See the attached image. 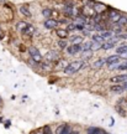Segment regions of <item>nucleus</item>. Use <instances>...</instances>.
Segmentation results:
<instances>
[{"instance_id":"obj_7","label":"nucleus","mask_w":127,"mask_h":134,"mask_svg":"<svg viewBox=\"0 0 127 134\" xmlns=\"http://www.w3.org/2000/svg\"><path fill=\"white\" fill-rule=\"evenodd\" d=\"M58 58H59V53L54 51V50H52V51H48L46 55H45V60L47 61V62H52L54 63L58 61Z\"/></svg>"},{"instance_id":"obj_5","label":"nucleus","mask_w":127,"mask_h":134,"mask_svg":"<svg viewBox=\"0 0 127 134\" xmlns=\"http://www.w3.org/2000/svg\"><path fill=\"white\" fill-rule=\"evenodd\" d=\"M66 51L68 56H75L78 53L83 52V46H81V43H71L67 46Z\"/></svg>"},{"instance_id":"obj_28","label":"nucleus","mask_w":127,"mask_h":134,"mask_svg":"<svg viewBox=\"0 0 127 134\" xmlns=\"http://www.w3.org/2000/svg\"><path fill=\"white\" fill-rule=\"evenodd\" d=\"M101 46H103V43L93 41V45H91V52H96V51H99L100 48H101Z\"/></svg>"},{"instance_id":"obj_11","label":"nucleus","mask_w":127,"mask_h":134,"mask_svg":"<svg viewBox=\"0 0 127 134\" xmlns=\"http://www.w3.org/2000/svg\"><path fill=\"white\" fill-rule=\"evenodd\" d=\"M19 11H20V14L22 15V16H25V18H31V16H32V13H31V10H30V6H28V4L20 5Z\"/></svg>"},{"instance_id":"obj_25","label":"nucleus","mask_w":127,"mask_h":134,"mask_svg":"<svg viewBox=\"0 0 127 134\" xmlns=\"http://www.w3.org/2000/svg\"><path fill=\"white\" fill-rule=\"evenodd\" d=\"M91 40L95 41V42H100V43L105 42V38H104L100 34H94V35H91Z\"/></svg>"},{"instance_id":"obj_8","label":"nucleus","mask_w":127,"mask_h":134,"mask_svg":"<svg viewBox=\"0 0 127 134\" xmlns=\"http://www.w3.org/2000/svg\"><path fill=\"white\" fill-rule=\"evenodd\" d=\"M58 20L53 19V18H49V19H46L45 23H43V26L46 27L47 30H56L57 26H58Z\"/></svg>"},{"instance_id":"obj_34","label":"nucleus","mask_w":127,"mask_h":134,"mask_svg":"<svg viewBox=\"0 0 127 134\" xmlns=\"http://www.w3.org/2000/svg\"><path fill=\"white\" fill-rule=\"evenodd\" d=\"M122 86H123V88H125V91H126V90H127V81H126V82H123Z\"/></svg>"},{"instance_id":"obj_6","label":"nucleus","mask_w":127,"mask_h":134,"mask_svg":"<svg viewBox=\"0 0 127 134\" xmlns=\"http://www.w3.org/2000/svg\"><path fill=\"white\" fill-rule=\"evenodd\" d=\"M117 42H118V37L115 35L113 37H111V38H109V40H106L105 42L103 43V46H101V48L103 50H105V51H107V50H111V48H113L116 45H117Z\"/></svg>"},{"instance_id":"obj_19","label":"nucleus","mask_w":127,"mask_h":134,"mask_svg":"<svg viewBox=\"0 0 127 134\" xmlns=\"http://www.w3.org/2000/svg\"><path fill=\"white\" fill-rule=\"evenodd\" d=\"M110 91L112 92V93H122V92L125 91V88H123L122 85L116 83V85H113V86L110 87Z\"/></svg>"},{"instance_id":"obj_1","label":"nucleus","mask_w":127,"mask_h":134,"mask_svg":"<svg viewBox=\"0 0 127 134\" xmlns=\"http://www.w3.org/2000/svg\"><path fill=\"white\" fill-rule=\"evenodd\" d=\"M85 65V60H77V61H72L67 65V67L64 68V73L71 76V75H74L78 71H80Z\"/></svg>"},{"instance_id":"obj_24","label":"nucleus","mask_w":127,"mask_h":134,"mask_svg":"<svg viewBox=\"0 0 127 134\" xmlns=\"http://www.w3.org/2000/svg\"><path fill=\"white\" fill-rule=\"evenodd\" d=\"M42 16L45 18V19H49V18H52V16H53V10L49 9V8H45V9L42 10Z\"/></svg>"},{"instance_id":"obj_33","label":"nucleus","mask_w":127,"mask_h":134,"mask_svg":"<svg viewBox=\"0 0 127 134\" xmlns=\"http://www.w3.org/2000/svg\"><path fill=\"white\" fill-rule=\"evenodd\" d=\"M5 122H6V123H5V128H6V129H8V128H10V125H11V120H5Z\"/></svg>"},{"instance_id":"obj_10","label":"nucleus","mask_w":127,"mask_h":134,"mask_svg":"<svg viewBox=\"0 0 127 134\" xmlns=\"http://www.w3.org/2000/svg\"><path fill=\"white\" fill-rule=\"evenodd\" d=\"M121 56L117 55V53H115V55H110L109 57H106V65L107 66H111V65H115V63H118L121 62Z\"/></svg>"},{"instance_id":"obj_13","label":"nucleus","mask_w":127,"mask_h":134,"mask_svg":"<svg viewBox=\"0 0 127 134\" xmlns=\"http://www.w3.org/2000/svg\"><path fill=\"white\" fill-rule=\"evenodd\" d=\"M28 24H30V23L25 21V20H20V21H17V23H16V30H17V32L24 34L25 30H26V27L28 26Z\"/></svg>"},{"instance_id":"obj_36","label":"nucleus","mask_w":127,"mask_h":134,"mask_svg":"<svg viewBox=\"0 0 127 134\" xmlns=\"http://www.w3.org/2000/svg\"><path fill=\"white\" fill-rule=\"evenodd\" d=\"M4 122V119H3V117H0V123H3Z\"/></svg>"},{"instance_id":"obj_30","label":"nucleus","mask_w":127,"mask_h":134,"mask_svg":"<svg viewBox=\"0 0 127 134\" xmlns=\"http://www.w3.org/2000/svg\"><path fill=\"white\" fill-rule=\"evenodd\" d=\"M116 36L118 37V40H127V32H121L116 35Z\"/></svg>"},{"instance_id":"obj_32","label":"nucleus","mask_w":127,"mask_h":134,"mask_svg":"<svg viewBox=\"0 0 127 134\" xmlns=\"http://www.w3.org/2000/svg\"><path fill=\"white\" fill-rule=\"evenodd\" d=\"M4 37H5V31L1 29V26H0V41L4 40Z\"/></svg>"},{"instance_id":"obj_37","label":"nucleus","mask_w":127,"mask_h":134,"mask_svg":"<svg viewBox=\"0 0 127 134\" xmlns=\"http://www.w3.org/2000/svg\"><path fill=\"white\" fill-rule=\"evenodd\" d=\"M72 134H80L79 132H72Z\"/></svg>"},{"instance_id":"obj_4","label":"nucleus","mask_w":127,"mask_h":134,"mask_svg":"<svg viewBox=\"0 0 127 134\" xmlns=\"http://www.w3.org/2000/svg\"><path fill=\"white\" fill-rule=\"evenodd\" d=\"M79 13L80 14H83L84 16H86L88 19H93L95 15H96V11H95L94 6L90 4H84L81 5V8L79 9Z\"/></svg>"},{"instance_id":"obj_18","label":"nucleus","mask_w":127,"mask_h":134,"mask_svg":"<svg viewBox=\"0 0 127 134\" xmlns=\"http://www.w3.org/2000/svg\"><path fill=\"white\" fill-rule=\"evenodd\" d=\"M91 45H93V40H91V41H90V40L83 41V43H81V46H83V52L81 53L90 52V51H91Z\"/></svg>"},{"instance_id":"obj_38","label":"nucleus","mask_w":127,"mask_h":134,"mask_svg":"<svg viewBox=\"0 0 127 134\" xmlns=\"http://www.w3.org/2000/svg\"><path fill=\"white\" fill-rule=\"evenodd\" d=\"M0 103H1V97H0Z\"/></svg>"},{"instance_id":"obj_21","label":"nucleus","mask_w":127,"mask_h":134,"mask_svg":"<svg viewBox=\"0 0 127 134\" xmlns=\"http://www.w3.org/2000/svg\"><path fill=\"white\" fill-rule=\"evenodd\" d=\"M104 65H106V58L100 57V58H98V60H96V61L94 62L93 67H94V68H96V70H99V68H101Z\"/></svg>"},{"instance_id":"obj_12","label":"nucleus","mask_w":127,"mask_h":134,"mask_svg":"<svg viewBox=\"0 0 127 134\" xmlns=\"http://www.w3.org/2000/svg\"><path fill=\"white\" fill-rule=\"evenodd\" d=\"M93 6H94L96 14H101V13H104V11H106L107 8H109L107 5H105L104 3H99V1H95L94 4H93Z\"/></svg>"},{"instance_id":"obj_31","label":"nucleus","mask_w":127,"mask_h":134,"mask_svg":"<svg viewBox=\"0 0 127 134\" xmlns=\"http://www.w3.org/2000/svg\"><path fill=\"white\" fill-rule=\"evenodd\" d=\"M43 134H52V130L48 125H46V127L43 128Z\"/></svg>"},{"instance_id":"obj_2","label":"nucleus","mask_w":127,"mask_h":134,"mask_svg":"<svg viewBox=\"0 0 127 134\" xmlns=\"http://www.w3.org/2000/svg\"><path fill=\"white\" fill-rule=\"evenodd\" d=\"M106 13H107V19H109V21H110V23H111L112 25L116 24L118 20H120V18L122 16V13H121L120 10L115 9V8H111V6H109V8H107Z\"/></svg>"},{"instance_id":"obj_23","label":"nucleus","mask_w":127,"mask_h":134,"mask_svg":"<svg viewBox=\"0 0 127 134\" xmlns=\"http://www.w3.org/2000/svg\"><path fill=\"white\" fill-rule=\"evenodd\" d=\"M115 25H118V26H121V27H126L127 26V15L122 14V16L120 18V20H118Z\"/></svg>"},{"instance_id":"obj_14","label":"nucleus","mask_w":127,"mask_h":134,"mask_svg":"<svg viewBox=\"0 0 127 134\" xmlns=\"http://www.w3.org/2000/svg\"><path fill=\"white\" fill-rule=\"evenodd\" d=\"M72 128L71 125L68 124H63L61 127H58V129H57V134H72Z\"/></svg>"},{"instance_id":"obj_9","label":"nucleus","mask_w":127,"mask_h":134,"mask_svg":"<svg viewBox=\"0 0 127 134\" xmlns=\"http://www.w3.org/2000/svg\"><path fill=\"white\" fill-rule=\"evenodd\" d=\"M127 81V73H121V75H116V76H113L110 78V82H112L113 85H122L123 82Z\"/></svg>"},{"instance_id":"obj_26","label":"nucleus","mask_w":127,"mask_h":134,"mask_svg":"<svg viewBox=\"0 0 127 134\" xmlns=\"http://www.w3.org/2000/svg\"><path fill=\"white\" fill-rule=\"evenodd\" d=\"M57 45H58V47L61 48V50H63V48H67V46H68V41H67L66 38H59L58 42H57Z\"/></svg>"},{"instance_id":"obj_29","label":"nucleus","mask_w":127,"mask_h":134,"mask_svg":"<svg viewBox=\"0 0 127 134\" xmlns=\"http://www.w3.org/2000/svg\"><path fill=\"white\" fill-rule=\"evenodd\" d=\"M75 30H77L75 21H73V23H69V24L67 25V31H68V32H73V31H75Z\"/></svg>"},{"instance_id":"obj_15","label":"nucleus","mask_w":127,"mask_h":134,"mask_svg":"<svg viewBox=\"0 0 127 134\" xmlns=\"http://www.w3.org/2000/svg\"><path fill=\"white\" fill-rule=\"evenodd\" d=\"M86 134H107L103 128H98V127H89L86 129Z\"/></svg>"},{"instance_id":"obj_27","label":"nucleus","mask_w":127,"mask_h":134,"mask_svg":"<svg viewBox=\"0 0 127 134\" xmlns=\"http://www.w3.org/2000/svg\"><path fill=\"white\" fill-rule=\"evenodd\" d=\"M116 70L117 71H127V60H125L123 62H118Z\"/></svg>"},{"instance_id":"obj_3","label":"nucleus","mask_w":127,"mask_h":134,"mask_svg":"<svg viewBox=\"0 0 127 134\" xmlns=\"http://www.w3.org/2000/svg\"><path fill=\"white\" fill-rule=\"evenodd\" d=\"M27 51H28V55H30V58L32 61H35V62H37V63L42 62L43 57H42V55H41V52H40V50L36 46H30L27 48Z\"/></svg>"},{"instance_id":"obj_20","label":"nucleus","mask_w":127,"mask_h":134,"mask_svg":"<svg viewBox=\"0 0 127 134\" xmlns=\"http://www.w3.org/2000/svg\"><path fill=\"white\" fill-rule=\"evenodd\" d=\"M127 52V42L120 43L117 47H116V53L117 55H122V53Z\"/></svg>"},{"instance_id":"obj_22","label":"nucleus","mask_w":127,"mask_h":134,"mask_svg":"<svg viewBox=\"0 0 127 134\" xmlns=\"http://www.w3.org/2000/svg\"><path fill=\"white\" fill-rule=\"evenodd\" d=\"M56 34L59 38H67L68 37V31H67V29H57Z\"/></svg>"},{"instance_id":"obj_16","label":"nucleus","mask_w":127,"mask_h":134,"mask_svg":"<svg viewBox=\"0 0 127 134\" xmlns=\"http://www.w3.org/2000/svg\"><path fill=\"white\" fill-rule=\"evenodd\" d=\"M83 41H84L83 35H71V37H69L71 43H83Z\"/></svg>"},{"instance_id":"obj_17","label":"nucleus","mask_w":127,"mask_h":134,"mask_svg":"<svg viewBox=\"0 0 127 134\" xmlns=\"http://www.w3.org/2000/svg\"><path fill=\"white\" fill-rule=\"evenodd\" d=\"M36 31H37V30H36V27H35L32 24H28V26L26 27V30H25L24 35H27L28 37H32L33 35L36 34Z\"/></svg>"},{"instance_id":"obj_35","label":"nucleus","mask_w":127,"mask_h":134,"mask_svg":"<svg viewBox=\"0 0 127 134\" xmlns=\"http://www.w3.org/2000/svg\"><path fill=\"white\" fill-rule=\"evenodd\" d=\"M0 3L1 4H6V0H0Z\"/></svg>"}]
</instances>
